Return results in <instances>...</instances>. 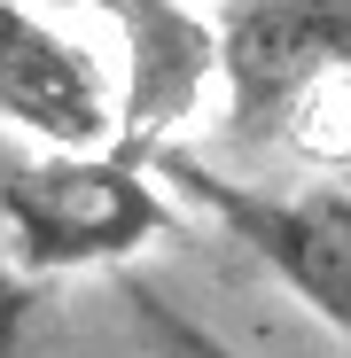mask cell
<instances>
[{
	"label": "cell",
	"mask_w": 351,
	"mask_h": 358,
	"mask_svg": "<svg viewBox=\"0 0 351 358\" xmlns=\"http://www.w3.org/2000/svg\"><path fill=\"white\" fill-rule=\"evenodd\" d=\"M47 327H55L47 280H24L8 257H0V358H39Z\"/></svg>",
	"instance_id": "obj_7"
},
{
	"label": "cell",
	"mask_w": 351,
	"mask_h": 358,
	"mask_svg": "<svg viewBox=\"0 0 351 358\" xmlns=\"http://www.w3.org/2000/svg\"><path fill=\"white\" fill-rule=\"evenodd\" d=\"M125 304H133V320L149 327V343H164V358H242V350H226L211 327H195L172 296H156L149 280H125Z\"/></svg>",
	"instance_id": "obj_6"
},
{
	"label": "cell",
	"mask_w": 351,
	"mask_h": 358,
	"mask_svg": "<svg viewBox=\"0 0 351 358\" xmlns=\"http://www.w3.org/2000/svg\"><path fill=\"white\" fill-rule=\"evenodd\" d=\"M164 234H180V210L125 148H39L0 171V257L24 280L125 265Z\"/></svg>",
	"instance_id": "obj_1"
},
{
	"label": "cell",
	"mask_w": 351,
	"mask_h": 358,
	"mask_svg": "<svg viewBox=\"0 0 351 358\" xmlns=\"http://www.w3.org/2000/svg\"><path fill=\"white\" fill-rule=\"evenodd\" d=\"M78 8H102V16L117 24V39H125V31H141V24L164 8V0H78Z\"/></svg>",
	"instance_id": "obj_8"
},
{
	"label": "cell",
	"mask_w": 351,
	"mask_h": 358,
	"mask_svg": "<svg viewBox=\"0 0 351 358\" xmlns=\"http://www.w3.org/2000/svg\"><path fill=\"white\" fill-rule=\"evenodd\" d=\"M0 125L32 148H117V86L32 0H0Z\"/></svg>",
	"instance_id": "obj_4"
},
{
	"label": "cell",
	"mask_w": 351,
	"mask_h": 358,
	"mask_svg": "<svg viewBox=\"0 0 351 358\" xmlns=\"http://www.w3.org/2000/svg\"><path fill=\"white\" fill-rule=\"evenodd\" d=\"M266 141L289 148L297 164H312V171H351V63H328L305 86H289Z\"/></svg>",
	"instance_id": "obj_5"
},
{
	"label": "cell",
	"mask_w": 351,
	"mask_h": 358,
	"mask_svg": "<svg viewBox=\"0 0 351 358\" xmlns=\"http://www.w3.org/2000/svg\"><path fill=\"white\" fill-rule=\"evenodd\" d=\"M149 171L180 187L211 226H226L328 335L351 343V187H250L180 141L156 148Z\"/></svg>",
	"instance_id": "obj_2"
},
{
	"label": "cell",
	"mask_w": 351,
	"mask_h": 358,
	"mask_svg": "<svg viewBox=\"0 0 351 358\" xmlns=\"http://www.w3.org/2000/svg\"><path fill=\"white\" fill-rule=\"evenodd\" d=\"M351 63V0H226L219 8V94L234 141H266L289 86Z\"/></svg>",
	"instance_id": "obj_3"
}]
</instances>
